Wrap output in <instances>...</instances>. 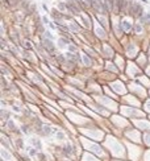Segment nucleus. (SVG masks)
Listing matches in <instances>:
<instances>
[{"label":"nucleus","mask_w":150,"mask_h":161,"mask_svg":"<svg viewBox=\"0 0 150 161\" xmlns=\"http://www.w3.org/2000/svg\"><path fill=\"white\" fill-rule=\"evenodd\" d=\"M83 161H99V160L95 158V157H92L91 155H88V153H86L84 157H83Z\"/></svg>","instance_id":"0eeeda50"},{"label":"nucleus","mask_w":150,"mask_h":161,"mask_svg":"<svg viewBox=\"0 0 150 161\" xmlns=\"http://www.w3.org/2000/svg\"><path fill=\"white\" fill-rule=\"evenodd\" d=\"M91 5H92L96 11H100V12H104V11H105L104 7H103V4H101L99 0H91Z\"/></svg>","instance_id":"7ed1b4c3"},{"label":"nucleus","mask_w":150,"mask_h":161,"mask_svg":"<svg viewBox=\"0 0 150 161\" xmlns=\"http://www.w3.org/2000/svg\"><path fill=\"white\" fill-rule=\"evenodd\" d=\"M146 144L150 145V136H149V135H146Z\"/></svg>","instance_id":"f8f14e48"},{"label":"nucleus","mask_w":150,"mask_h":161,"mask_svg":"<svg viewBox=\"0 0 150 161\" xmlns=\"http://www.w3.org/2000/svg\"><path fill=\"white\" fill-rule=\"evenodd\" d=\"M2 157H3V160H5V161H16V160H13L12 155H11L8 151L4 149V147L2 148Z\"/></svg>","instance_id":"20e7f679"},{"label":"nucleus","mask_w":150,"mask_h":161,"mask_svg":"<svg viewBox=\"0 0 150 161\" xmlns=\"http://www.w3.org/2000/svg\"><path fill=\"white\" fill-rule=\"evenodd\" d=\"M111 149H112V152H113V156H116V157H122L124 156V149H122V147H121V144H119L116 140H111Z\"/></svg>","instance_id":"f257e3e1"},{"label":"nucleus","mask_w":150,"mask_h":161,"mask_svg":"<svg viewBox=\"0 0 150 161\" xmlns=\"http://www.w3.org/2000/svg\"><path fill=\"white\" fill-rule=\"evenodd\" d=\"M86 147H87V148H90V149H92L95 153H96L98 156H104V155H105V153H104L103 151H101L100 147H98L96 144H94V143H87V144H86Z\"/></svg>","instance_id":"f03ea898"},{"label":"nucleus","mask_w":150,"mask_h":161,"mask_svg":"<svg viewBox=\"0 0 150 161\" xmlns=\"http://www.w3.org/2000/svg\"><path fill=\"white\" fill-rule=\"evenodd\" d=\"M149 20H150V15H145L144 17L141 19V21H144V23H145V21H149Z\"/></svg>","instance_id":"1a4fd4ad"},{"label":"nucleus","mask_w":150,"mask_h":161,"mask_svg":"<svg viewBox=\"0 0 150 161\" xmlns=\"http://www.w3.org/2000/svg\"><path fill=\"white\" fill-rule=\"evenodd\" d=\"M115 7H116V12H120L122 9V0H116Z\"/></svg>","instance_id":"423d86ee"},{"label":"nucleus","mask_w":150,"mask_h":161,"mask_svg":"<svg viewBox=\"0 0 150 161\" xmlns=\"http://www.w3.org/2000/svg\"><path fill=\"white\" fill-rule=\"evenodd\" d=\"M141 11H142V7H140L138 4H134L133 5V9L131 11V13L133 16H138V15H141Z\"/></svg>","instance_id":"39448f33"},{"label":"nucleus","mask_w":150,"mask_h":161,"mask_svg":"<svg viewBox=\"0 0 150 161\" xmlns=\"http://www.w3.org/2000/svg\"><path fill=\"white\" fill-rule=\"evenodd\" d=\"M136 31H137L138 33L142 31V28H141V25H140V24H137V25H136Z\"/></svg>","instance_id":"9b49d317"},{"label":"nucleus","mask_w":150,"mask_h":161,"mask_svg":"<svg viewBox=\"0 0 150 161\" xmlns=\"http://www.w3.org/2000/svg\"><path fill=\"white\" fill-rule=\"evenodd\" d=\"M113 5H115V4L112 3V0H105V8H107V9H112Z\"/></svg>","instance_id":"6e6552de"},{"label":"nucleus","mask_w":150,"mask_h":161,"mask_svg":"<svg viewBox=\"0 0 150 161\" xmlns=\"http://www.w3.org/2000/svg\"><path fill=\"white\" fill-rule=\"evenodd\" d=\"M145 161H150V151L146 152V155H145Z\"/></svg>","instance_id":"9d476101"}]
</instances>
